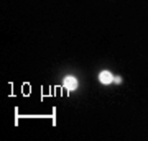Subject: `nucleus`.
<instances>
[{
	"instance_id": "nucleus-3",
	"label": "nucleus",
	"mask_w": 148,
	"mask_h": 141,
	"mask_svg": "<svg viewBox=\"0 0 148 141\" xmlns=\"http://www.w3.org/2000/svg\"><path fill=\"white\" fill-rule=\"evenodd\" d=\"M114 82H117V84H120V82H122V79H120V77H114Z\"/></svg>"
},
{
	"instance_id": "nucleus-2",
	"label": "nucleus",
	"mask_w": 148,
	"mask_h": 141,
	"mask_svg": "<svg viewBox=\"0 0 148 141\" xmlns=\"http://www.w3.org/2000/svg\"><path fill=\"white\" fill-rule=\"evenodd\" d=\"M99 79H101V82H102V84H110L112 80H114V77H112V74H110V72H107V71L101 72Z\"/></svg>"
},
{
	"instance_id": "nucleus-1",
	"label": "nucleus",
	"mask_w": 148,
	"mask_h": 141,
	"mask_svg": "<svg viewBox=\"0 0 148 141\" xmlns=\"http://www.w3.org/2000/svg\"><path fill=\"white\" fill-rule=\"evenodd\" d=\"M64 87H66L68 90H74L76 87H77V82H76V79L71 77V76H69V77H66V79H64Z\"/></svg>"
}]
</instances>
